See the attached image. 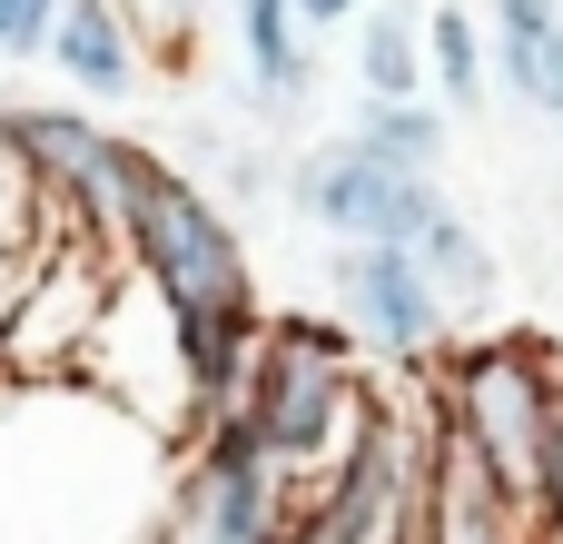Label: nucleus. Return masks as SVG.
<instances>
[{
    "instance_id": "2",
    "label": "nucleus",
    "mask_w": 563,
    "mask_h": 544,
    "mask_svg": "<svg viewBox=\"0 0 563 544\" xmlns=\"http://www.w3.org/2000/svg\"><path fill=\"white\" fill-rule=\"evenodd\" d=\"M435 436L465 446L525 515H534V486H544V436H554L563 406V357L534 327H475L465 347L435 357Z\"/></svg>"
},
{
    "instance_id": "22",
    "label": "nucleus",
    "mask_w": 563,
    "mask_h": 544,
    "mask_svg": "<svg viewBox=\"0 0 563 544\" xmlns=\"http://www.w3.org/2000/svg\"><path fill=\"white\" fill-rule=\"evenodd\" d=\"M20 188H30V178H20V159L0 149V198H20Z\"/></svg>"
},
{
    "instance_id": "5",
    "label": "nucleus",
    "mask_w": 563,
    "mask_h": 544,
    "mask_svg": "<svg viewBox=\"0 0 563 544\" xmlns=\"http://www.w3.org/2000/svg\"><path fill=\"white\" fill-rule=\"evenodd\" d=\"M0 149L20 159L30 198L49 208L59 238L129 268V178H139L129 129H99L79 99H0Z\"/></svg>"
},
{
    "instance_id": "16",
    "label": "nucleus",
    "mask_w": 563,
    "mask_h": 544,
    "mask_svg": "<svg viewBox=\"0 0 563 544\" xmlns=\"http://www.w3.org/2000/svg\"><path fill=\"white\" fill-rule=\"evenodd\" d=\"M563 30V0H485V40H495V89L534 109V79H544V50Z\"/></svg>"
},
{
    "instance_id": "6",
    "label": "nucleus",
    "mask_w": 563,
    "mask_h": 544,
    "mask_svg": "<svg viewBox=\"0 0 563 544\" xmlns=\"http://www.w3.org/2000/svg\"><path fill=\"white\" fill-rule=\"evenodd\" d=\"M297 476L247 436V416H208L178 456V486L158 505V544H287Z\"/></svg>"
},
{
    "instance_id": "12",
    "label": "nucleus",
    "mask_w": 563,
    "mask_h": 544,
    "mask_svg": "<svg viewBox=\"0 0 563 544\" xmlns=\"http://www.w3.org/2000/svg\"><path fill=\"white\" fill-rule=\"evenodd\" d=\"M346 139H356L376 168H406V178H435V168H445V149H455V129H445V109H435V99H356Z\"/></svg>"
},
{
    "instance_id": "7",
    "label": "nucleus",
    "mask_w": 563,
    "mask_h": 544,
    "mask_svg": "<svg viewBox=\"0 0 563 544\" xmlns=\"http://www.w3.org/2000/svg\"><path fill=\"white\" fill-rule=\"evenodd\" d=\"M287 208L307 228H327L336 248H426V228L455 198H445V178H406V168H376L356 139H327V149L287 159Z\"/></svg>"
},
{
    "instance_id": "9",
    "label": "nucleus",
    "mask_w": 563,
    "mask_h": 544,
    "mask_svg": "<svg viewBox=\"0 0 563 544\" xmlns=\"http://www.w3.org/2000/svg\"><path fill=\"white\" fill-rule=\"evenodd\" d=\"M49 69H59L79 99H99V109L139 99V79H148L139 0H69V10H59V30H49Z\"/></svg>"
},
{
    "instance_id": "10",
    "label": "nucleus",
    "mask_w": 563,
    "mask_h": 544,
    "mask_svg": "<svg viewBox=\"0 0 563 544\" xmlns=\"http://www.w3.org/2000/svg\"><path fill=\"white\" fill-rule=\"evenodd\" d=\"M317 99V30L287 0H238V109L297 119Z\"/></svg>"
},
{
    "instance_id": "15",
    "label": "nucleus",
    "mask_w": 563,
    "mask_h": 544,
    "mask_svg": "<svg viewBox=\"0 0 563 544\" xmlns=\"http://www.w3.org/2000/svg\"><path fill=\"white\" fill-rule=\"evenodd\" d=\"M356 89L366 99H435L426 89V20L416 10H366L356 20Z\"/></svg>"
},
{
    "instance_id": "8",
    "label": "nucleus",
    "mask_w": 563,
    "mask_h": 544,
    "mask_svg": "<svg viewBox=\"0 0 563 544\" xmlns=\"http://www.w3.org/2000/svg\"><path fill=\"white\" fill-rule=\"evenodd\" d=\"M327 278H336V327H346L356 347H376V357H396V367H426V357L455 347V307H445V287L426 278L416 248H336Z\"/></svg>"
},
{
    "instance_id": "14",
    "label": "nucleus",
    "mask_w": 563,
    "mask_h": 544,
    "mask_svg": "<svg viewBox=\"0 0 563 544\" xmlns=\"http://www.w3.org/2000/svg\"><path fill=\"white\" fill-rule=\"evenodd\" d=\"M218 208L238 198V208H267V198H287V168L257 149V139H228V129H178V149H168Z\"/></svg>"
},
{
    "instance_id": "20",
    "label": "nucleus",
    "mask_w": 563,
    "mask_h": 544,
    "mask_svg": "<svg viewBox=\"0 0 563 544\" xmlns=\"http://www.w3.org/2000/svg\"><path fill=\"white\" fill-rule=\"evenodd\" d=\"M534 119H563V30H554V50H544V79H534Z\"/></svg>"
},
{
    "instance_id": "13",
    "label": "nucleus",
    "mask_w": 563,
    "mask_h": 544,
    "mask_svg": "<svg viewBox=\"0 0 563 544\" xmlns=\"http://www.w3.org/2000/svg\"><path fill=\"white\" fill-rule=\"evenodd\" d=\"M426 89H435V109H485L495 99V40L475 30L465 0L426 10Z\"/></svg>"
},
{
    "instance_id": "18",
    "label": "nucleus",
    "mask_w": 563,
    "mask_h": 544,
    "mask_svg": "<svg viewBox=\"0 0 563 544\" xmlns=\"http://www.w3.org/2000/svg\"><path fill=\"white\" fill-rule=\"evenodd\" d=\"M534 544H563V406L544 436V486H534Z\"/></svg>"
},
{
    "instance_id": "3",
    "label": "nucleus",
    "mask_w": 563,
    "mask_h": 544,
    "mask_svg": "<svg viewBox=\"0 0 563 544\" xmlns=\"http://www.w3.org/2000/svg\"><path fill=\"white\" fill-rule=\"evenodd\" d=\"M287 544H435V396H366V426L297 486Z\"/></svg>"
},
{
    "instance_id": "11",
    "label": "nucleus",
    "mask_w": 563,
    "mask_h": 544,
    "mask_svg": "<svg viewBox=\"0 0 563 544\" xmlns=\"http://www.w3.org/2000/svg\"><path fill=\"white\" fill-rule=\"evenodd\" d=\"M426 278L445 287V307L455 317H475V327H495V307H505V258H495V238L465 218V208H445L435 228H426Z\"/></svg>"
},
{
    "instance_id": "1",
    "label": "nucleus",
    "mask_w": 563,
    "mask_h": 544,
    "mask_svg": "<svg viewBox=\"0 0 563 544\" xmlns=\"http://www.w3.org/2000/svg\"><path fill=\"white\" fill-rule=\"evenodd\" d=\"M129 268L148 278V297H158L168 327H178V367H188L198 426L228 416L238 387H247V357H257V337H267V307H257L247 228H238L158 139H139V178H129Z\"/></svg>"
},
{
    "instance_id": "17",
    "label": "nucleus",
    "mask_w": 563,
    "mask_h": 544,
    "mask_svg": "<svg viewBox=\"0 0 563 544\" xmlns=\"http://www.w3.org/2000/svg\"><path fill=\"white\" fill-rule=\"evenodd\" d=\"M59 10H69V0H0V59H49Z\"/></svg>"
},
{
    "instance_id": "4",
    "label": "nucleus",
    "mask_w": 563,
    "mask_h": 544,
    "mask_svg": "<svg viewBox=\"0 0 563 544\" xmlns=\"http://www.w3.org/2000/svg\"><path fill=\"white\" fill-rule=\"evenodd\" d=\"M366 396H376V377H366V357L336 317H267V337L247 357V387H238V416L307 486L346 456V436L366 426Z\"/></svg>"
},
{
    "instance_id": "21",
    "label": "nucleus",
    "mask_w": 563,
    "mask_h": 544,
    "mask_svg": "<svg viewBox=\"0 0 563 544\" xmlns=\"http://www.w3.org/2000/svg\"><path fill=\"white\" fill-rule=\"evenodd\" d=\"M139 10H158L168 30H188V10H198V0H139Z\"/></svg>"
},
{
    "instance_id": "19",
    "label": "nucleus",
    "mask_w": 563,
    "mask_h": 544,
    "mask_svg": "<svg viewBox=\"0 0 563 544\" xmlns=\"http://www.w3.org/2000/svg\"><path fill=\"white\" fill-rule=\"evenodd\" d=\"M287 10H297L307 30H356V20H366L376 0H287Z\"/></svg>"
}]
</instances>
